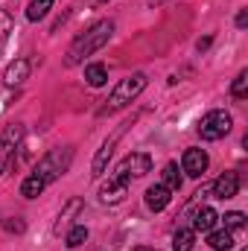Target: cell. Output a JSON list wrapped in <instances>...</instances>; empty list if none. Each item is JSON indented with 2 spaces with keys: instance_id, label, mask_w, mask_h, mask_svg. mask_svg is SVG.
Listing matches in <instances>:
<instances>
[{
  "instance_id": "1",
  "label": "cell",
  "mask_w": 248,
  "mask_h": 251,
  "mask_svg": "<svg viewBox=\"0 0 248 251\" xmlns=\"http://www.w3.org/2000/svg\"><path fill=\"white\" fill-rule=\"evenodd\" d=\"M111 32H114V24L111 21H99V24H94L85 35H79L73 44H70V50H67V67H73V64H79L85 56H91V53H97L108 38H111Z\"/></svg>"
},
{
  "instance_id": "2",
  "label": "cell",
  "mask_w": 248,
  "mask_h": 251,
  "mask_svg": "<svg viewBox=\"0 0 248 251\" xmlns=\"http://www.w3.org/2000/svg\"><path fill=\"white\" fill-rule=\"evenodd\" d=\"M143 88H146V76H143V73H134V76H128V79H123V82H117V88H114L111 97H108V105L102 108V114L128 105L131 100H137V97L143 94Z\"/></svg>"
},
{
  "instance_id": "3",
  "label": "cell",
  "mask_w": 248,
  "mask_h": 251,
  "mask_svg": "<svg viewBox=\"0 0 248 251\" xmlns=\"http://www.w3.org/2000/svg\"><path fill=\"white\" fill-rule=\"evenodd\" d=\"M70 158H73V152H70V149H53V152H47V155L38 161V167H35V173H32V176H38V178L47 184V181L59 178L64 170L70 167Z\"/></svg>"
},
{
  "instance_id": "4",
  "label": "cell",
  "mask_w": 248,
  "mask_h": 251,
  "mask_svg": "<svg viewBox=\"0 0 248 251\" xmlns=\"http://www.w3.org/2000/svg\"><path fill=\"white\" fill-rule=\"evenodd\" d=\"M231 131V114L228 111H207L198 123V134L201 140H219Z\"/></svg>"
},
{
  "instance_id": "5",
  "label": "cell",
  "mask_w": 248,
  "mask_h": 251,
  "mask_svg": "<svg viewBox=\"0 0 248 251\" xmlns=\"http://www.w3.org/2000/svg\"><path fill=\"white\" fill-rule=\"evenodd\" d=\"M128 126H131V123H123L117 131H114V134H111V137H108V140H105V143H102V149L97 152V158H94V164H91V176H102V173H105V167H108V158H111V152H114L117 140H120L125 131H128Z\"/></svg>"
},
{
  "instance_id": "6",
  "label": "cell",
  "mask_w": 248,
  "mask_h": 251,
  "mask_svg": "<svg viewBox=\"0 0 248 251\" xmlns=\"http://www.w3.org/2000/svg\"><path fill=\"white\" fill-rule=\"evenodd\" d=\"M149 170H152V158L146 152H131L117 167V173H123V176H146Z\"/></svg>"
},
{
  "instance_id": "7",
  "label": "cell",
  "mask_w": 248,
  "mask_h": 251,
  "mask_svg": "<svg viewBox=\"0 0 248 251\" xmlns=\"http://www.w3.org/2000/svg\"><path fill=\"white\" fill-rule=\"evenodd\" d=\"M125 190H128V176L117 173V176H111V178H108V184H105V187L99 190V199H102L105 204H117V201L125 196Z\"/></svg>"
},
{
  "instance_id": "8",
  "label": "cell",
  "mask_w": 248,
  "mask_h": 251,
  "mask_svg": "<svg viewBox=\"0 0 248 251\" xmlns=\"http://www.w3.org/2000/svg\"><path fill=\"white\" fill-rule=\"evenodd\" d=\"M21 126H9L3 134H0V173L9 167V158H12V152H15V146H18V140H21Z\"/></svg>"
},
{
  "instance_id": "9",
  "label": "cell",
  "mask_w": 248,
  "mask_h": 251,
  "mask_svg": "<svg viewBox=\"0 0 248 251\" xmlns=\"http://www.w3.org/2000/svg\"><path fill=\"white\" fill-rule=\"evenodd\" d=\"M181 167H184L187 176H193V178L204 176V170H207V152L204 149H187Z\"/></svg>"
},
{
  "instance_id": "10",
  "label": "cell",
  "mask_w": 248,
  "mask_h": 251,
  "mask_svg": "<svg viewBox=\"0 0 248 251\" xmlns=\"http://www.w3.org/2000/svg\"><path fill=\"white\" fill-rule=\"evenodd\" d=\"M213 196L216 199H234L240 193V176L237 173H222L216 181H213Z\"/></svg>"
},
{
  "instance_id": "11",
  "label": "cell",
  "mask_w": 248,
  "mask_h": 251,
  "mask_svg": "<svg viewBox=\"0 0 248 251\" xmlns=\"http://www.w3.org/2000/svg\"><path fill=\"white\" fill-rule=\"evenodd\" d=\"M170 199H173V196H170V190L164 187V184H155V187L146 190V207H149V210H155V213H158V210H164V207L170 204Z\"/></svg>"
},
{
  "instance_id": "12",
  "label": "cell",
  "mask_w": 248,
  "mask_h": 251,
  "mask_svg": "<svg viewBox=\"0 0 248 251\" xmlns=\"http://www.w3.org/2000/svg\"><path fill=\"white\" fill-rule=\"evenodd\" d=\"M26 76H29V62L18 59V62H12L9 67H6V73H3V82H6V85H21Z\"/></svg>"
},
{
  "instance_id": "13",
  "label": "cell",
  "mask_w": 248,
  "mask_h": 251,
  "mask_svg": "<svg viewBox=\"0 0 248 251\" xmlns=\"http://www.w3.org/2000/svg\"><path fill=\"white\" fill-rule=\"evenodd\" d=\"M216 210L213 207H201V210H196V219H193V231H213V225H216Z\"/></svg>"
},
{
  "instance_id": "14",
  "label": "cell",
  "mask_w": 248,
  "mask_h": 251,
  "mask_svg": "<svg viewBox=\"0 0 248 251\" xmlns=\"http://www.w3.org/2000/svg\"><path fill=\"white\" fill-rule=\"evenodd\" d=\"M210 237H207V246L213 251H228L234 249V237H231V231H207Z\"/></svg>"
},
{
  "instance_id": "15",
  "label": "cell",
  "mask_w": 248,
  "mask_h": 251,
  "mask_svg": "<svg viewBox=\"0 0 248 251\" xmlns=\"http://www.w3.org/2000/svg\"><path fill=\"white\" fill-rule=\"evenodd\" d=\"M196 246V231L193 228H178L175 237H173V249L175 251H193Z\"/></svg>"
},
{
  "instance_id": "16",
  "label": "cell",
  "mask_w": 248,
  "mask_h": 251,
  "mask_svg": "<svg viewBox=\"0 0 248 251\" xmlns=\"http://www.w3.org/2000/svg\"><path fill=\"white\" fill-rule=\"evenodd\" d=\"M85 79H88V85H91V88H99V85H105V82H108V70H105L102 64H88Z\"/></svg>"
},
{
  "instance_id": "17",
  "label": "cell",
  "mask_w": 248,
  "mask_h": 251,
  "mask_svg": "<svg viewBox=\"0 0 248 251\" xmlns=\"http://www.w3.org/2000/svg\"><path fill=\"white\" fill-rule=\"evenodd\" d=\"M161 178H164V187L170 190H181V176H178V167L175 164H167L164 167V173H161Z\"/></svg>"
},
{
  "instance_id": "18",
  "label": "cell",
  "mask_w": 248,
  "mask_h": 251,
  "mask_svg": "<svg viewBox=\"0 0 248 251\" xmlns=\"http://www.w3.org/2000/svg\"><path fill=\"white\" fill-rule=\"evenodd\" d=\"M53 3H56V0H32V3L26 6V18H29V21H41V18L50 12Z\"/></svg>"
},
{
  "instance_id": "19",
  "label": "cell",
  "mask_w": 248,
  "mask_h": 251,
  "mask_svg": "<svg viewBox=\"0 0 248 251\" xmlns=\"http://www.w3.org/2000/svg\"><path fill=\"white\" fill-rule=\"evenodd\" d=\"M41 190H44V181H41L38 176H29V178H24V184H21V196L35 199V196H41Z\"/></svg>"
},
{
  "instance_id": "20",
  "label": "cell",
  "mask_w": 248,
  "mask_h": 251,
  "mask_svg": "<svg viewBox=\"0 0 248 251\" xmlns=\"http://www.w3.org/2000/svg\"><path fill=\"white\" fill-rule=\"evenodd\" d=\"M85 240H88V228H85V225H76V228H70V234H67V249H79Z\"/></svg>"
},
{
  "instance_id": "21",
  "label": "cell",
  "mask_w": 248,
  "mask_h": 251,
  "mask_svg": "<svg viewBox=\"0 0 248 251\" xmlns=\"http://www.w3.org/2000/svg\"><path fill=\"white\" fill-rule=\"evenodd\" d=\"M79 207H82V201H79V199H73V201L67 204V210H64L62 216H59V222H56V234H59L62 228H67V225H70V219H73V213H76Z\"/></svg>"
},
{
  "instance_id": "22",
  "label": "cell",
  "mask_w": 248,
  "mask_h": 251,
  "mask_svg": "<svg viewBox=\"0 0 248 251\" xmlns=\"http://www.w3.org/2000/svg\"><path fill=\"white\" fill-rule=\"evenodd\" d=\"M231 94H234L237 100H243V97L248 94V70H243V73L234 79V85H231Z\"/></svg>"
},
{
  "instance_id": "23",
  "label": "cell",
  "mask_w": 248,
  "mask_h": 251,
  "mask_svg": "<svg viewBox=\"0 0 248 251\" xmlns=\"http://www.w3.org/2000/svg\"><path fill=\"white\" fill-rule=\"evenodd\" d=\"M246 225V216L240 213V210H231V213H225V231H240Z\"/></svg>"
},
{
  "instance_id": "24",
  "label": "cell",
  "mask_w": 248,
  "mask_h": 251,
  "mask_svg": "<svg viewBox=\"0 0 248 251\" xmlns=\"http://www.w3.org/2000/svg\"><path fill=\"white\" fill-rule=\"evenodd\" d=\"M9 32H12V18L0 9V53H3V47H6V41H9Z\"/></svg>"
},
{
  "instance_id": "25",
  "label": "cell",
  "mask_w": 248,
  "mask_h": 251,
  "mask_svg": "<svg viewBox=\"0 0 248 251\" xmlns=\"http://www.w3.org/2000/svg\"><path fill=\"white\" fill-rule=\"evenodd\" d=\"M237 26H240V29H246L248 26V9H243V12L237 15Z\"/></svg>"
},
{
  "instance_id": "26",
  "label": "cell",
  "mask_w": 248,
  "mask_h": 251,
  "mask_svg": "<svg viewBox=\"0 0 248 251\" xmlns=\"http://www.w3.org/2000/svg\"><path fill=\"white\" fill-rule=\"evenodd\" d=\"M6 228H9V231H24V222H21V219H18V222H6Z\"/></svg>"
},
{
  "instance_id": "27",
  "label": "cell",
  "mask_w": 248,
  "mask_h": 251,
  "mask_svg": "<svg viewBox=\"0 0 248 251\" xmlns=\"http://www.w3.org/2000/svg\"><path fill=\"white\" fill-rule=\"evenodd\" d=\"M131 251H158V249H149V246H137V249H131Z\"/></svg>"
}]
</instances>
